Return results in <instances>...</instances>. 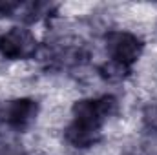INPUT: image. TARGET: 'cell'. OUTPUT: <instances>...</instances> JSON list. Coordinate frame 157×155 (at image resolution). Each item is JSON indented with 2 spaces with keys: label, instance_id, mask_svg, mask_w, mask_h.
I'll list each match as a JSON object with an SVG mask.
<instances>
[{
  "label": "cell",
  "instance_id": "6da1fadb",
  "mask_svg": "<svg viewBox=\"0 0 157 155\" xmlns=\"http://www.w3.org/2000/svg\"><path fill=\"white\" fill-rule=\"evenodd\" d=\"M0 51L4 57L13 60L31 59L37 51V39L29 29L11 28L6 35L0 37Z\"/></svg>",
  "mask_w": 157,
  "mask_h": 155
},
{
  "label": "cell",
  "instance_id": "7a4b0ae2",
  "mask_svg": "<svg viewBox=\"0 0 157 155\" xmlns=\"http://www.w3.org/2000/svg\"><path fill=\"white\" fill-rule=\"evenodd\" d=\"M106 47L112 55V60L121 62L124 66H130L135 62L143 53V42L135 35L128 31H112L106 37Z\"/></svg>",
  "mask_w": 157,
  "mask_h": 155
},
{
  "label": "cell",
  "instance_id": "3957f363",
  "mask_svg": "<svg viewBox=\"0 0 157 155\" xmlns=\"http://www.w3.org/2000/svg\"><path fill=\"white\" fill-rule=\"evenodd\" d=\"M39 113V104L33 99L11 100L4 110V120L15 130H26Z\"/></svg>",
  "mask_w": 157,
  "mask_h": 155
},
{
  "label": "cell",
  "instance_id": "277c9868",
  "mask_svg": "<svg viewBox=\"0 0 157 155\" xmlns=\"http://www.w3.org/2000/svg\"><path fill=\"white\" fill-rule=\"evenodd\" d=\"M101 139V130L91 128L86 124H80L71 120V124L66 128V141L77 148H90Z\"/></svg>",
  "mask_w": 157,
  "mask_h": 155
},
{
  "label": "cell",
  "instance_id": "5b68a950",
  "mask_svg": "<svg viewBox=\"0 0 157 155\" xmlns=\"http://www.w3.org/2000/svg\"><path fill=\"white\" fill-rule=\"evenodd\" d=\"M128 71H130V66H124V64L115 62V60H110L101 68L102 77L108 78V80H122L128 75Z\"/></svg>",
  "mask_w": 157,
  "mask_h": 155
},
{
  "label": "cell",
  "instance_id": "8992f818",
  "mask_svg": "<svg viewBox=\"0 0 157 155\" xmlns=\"http://www.w3.org/2000/svg\"><path fill=\"white\" fill-rule=\"evenodd\" d=\"M144 122L150 130H155L157 131V104L150 106L146 112H144Z\"/></svg>",
  "mask_w": 157,
  "mask_h": 155
},
{
  "label": "cell",
  "instance_id": "52a82bcc",
  "mask_svg": "<svg viewBox=\"0 0 157 155\" xmlns=\"http://www.w3.org/2000/svg\"><path fill=\"white\" fill-rule=\"evenodd\" d=\"M17 7H18V4H17V2H0V15H2V17L11 15Z\"/></svg>",
  "mask_w": 157,
  "mask_h": 155
}]
</instances>
